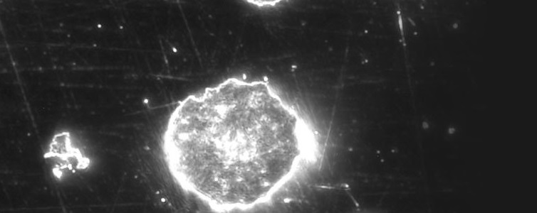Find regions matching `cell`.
Here are the masks:
<instances>
[{
    "mask_svg": "<svg viewBox=\"0 0 537 213\" xmlns=\"http://www.w3.org/2000/svg\"><path fill=\"white\" fill-rule=\"evenodd\" d=\"M315 138L271 83L229 77L191 94L169 117L165 162L176 183L218 212L266 203L313 160Z\"/></svg>",
    "mask_w": 537,
    "mask_h": 213,
    "instance_id": "cell-1",
    "label": "cell"
},
{
    "mask_svg": "<svg viewBox=\"0 0 537 213\" xmlns=\"http://www.w3.org/2000/svg\"><path fill=\"white\" fill-rule=\"evenodd\" d=\"M43 157L51 161L52 172L57 178H61L66 171L85 170L90 163L89 158L73 145L68 131L53 135Z\"/></svg>",
    "mask_w": 537,
    "mask_h": 213,
    "instance_id": "cell-2",
    "label": "cell"
}]
</instances>
